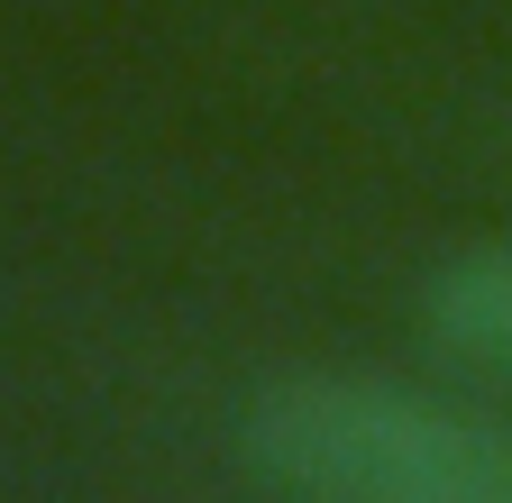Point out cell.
I'll return each instance as SVG.
<instances>
[{
  "label": "cell",
  "mask_w": 512,
  "mask_h": 503,
  "mask_svg": "<svg viewBox=\"0 0 512 503\" xmlns=\"http://www.w3.org/2000/svg\"><path fill=\"white\" fill-rule=\"evenodd\" d=\"M421 339L448 366H467V375L512 394V238L448 247L421 275Z\"/></svg>",
  "instance_id": "2"
},
{
  "label": "cell",
  "mask_w": 512,
  "mask_h": 503,
  "mask_svg": "<svg viewBox=\"0 0 512 503\" xmlns=\"http://www.w3.org/2000/svg\"><path fill=\"white\" fill-rule=\"evenodd\" d=\"M275 503H512V421L366 366H284L238 403Z\"/></svg>",
  "instance_id": "1"
}]
</instances>
